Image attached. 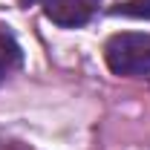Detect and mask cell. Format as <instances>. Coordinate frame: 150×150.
<instances>
[{
    "label": "cell",
    "mask_w": 150,
    "mask_h": 150,
    "mask_svg": "<svg viewBox=\"0 0 150 150\" xmlns=\"http://www.w3.org/2000/svg\"><path fill=\"white\" fill-rule=\"evenodd\" d=\"M18 64H20V49H18V43H15L9 35H3V32H0V81L12 72Z\"/></svg>",
    "instance_id": "cell-3"
},
{
    "label": "cell",
    "mask_w": 150,
    "mask_h": 150,
    "mask_svg": "<svg viewBox=\"0 0 150 150\" xmlns=\"http://www.w3.org/2000/svg\"><path fill=\"white\" fill-rule=\"evenodd\" d=\"M20 3H23V6H32V3H38V0H20Z\"/></svg>",
    "instance_id": "cell-5"
},
{
    "label": "cell",
    "mask_w": 150,
    "mask_h": 150,
    "mask_svg": "<svg viewBox=\"0 0 150 150\" xmlns=\"http://www.w3.org/2000/svg\"><path fill=\"white\" fill-rule=\"evenodd\" d=\"M98 6H101V0H46L43 15L64 29H75L93 18L98 12Z\"/></svg>",
    "instance_id": "cell-2"
},
{
    "label": "cell",
    "mask_w": 150,
    "mask_h": 150,
    "mask_svg": "<svg viewBox=\"0 0 150 150\" xmlns=\"http://www.w3.org/2000/svg\"><path fill=\"white\" fill-rule=\"evenodd\" d=\"M104 61L115 75H147L150 72V35L118 32L104 43Z\"/></svg>",
    "instance_id": "cell-1"
},
{
    "label": "cell",
    "mask_w": 150,
    "mask_h": 150,
    "mask_svg": "<svg viewBox=\"0 0 150 150\" xmlns=\"http://www.w3.org/2000/svg\"><path fill=\"white\" fill-rule=\"evenodd\" d=\"M110 15L121 18H136V20H150V0H124L118 6H112Z\"/></svg>",
    "instance_id": "cell-4"
}]
</instances>
